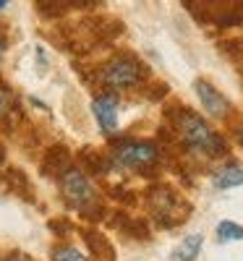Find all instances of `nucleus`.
Here are the masks:
<instances>
[{"label":"nucleus","mask_w":243,"mask_h":261,"mask_svg":"<svg viewBox=\"0 0 243 261\" xmlns=\"http://www.w3.org/2000/svg\"><path fill=\"white\" fill-rule=\"evenodd\" d=\"M178 134H181V139L196 151V154L220 157V154L225 151V141L220 139L193 110H188V107H183L181 115H178Z\"/></svg>","instance_id":"obj_1"},{"label":"nucleus","mask_w":243,"mask_h":261,"mask_svg":"<svg viewBox=\"0 0 243 261\" xmlns=\"http://www.w3.org/2000/svg\"><path fill=\"white\" fill-rule=\"evenodd\" d=\"M60 186H63V193L81 214H100V204H97V196H94V188L89 186V180L84 178L81 170H65L60 175Z\"/></svg>","instance_id":"obj_2"},{"label":"nucleus","mask_w":243,"mask_h":261,"mask_svg":"<svg viewBox=\"0 0 243 261\" xmlns=\"http://www.w3.org/2000/svg\"><path fill=\"white\" fill-rule=\"evenodd\" d=\"M144 76V65L131 58V55H118L113 58L105 68L100 71V81H105L107 86H115V89H123V86H134L139 84Z\"/></svg>","instance_id":"obj_3"},{"label":"nucleus","mask_w":243,"mask_h":261,"mask_svg":"<svg viewBox=\"0 0 243 261\" xmlns=\"http://www.w3.org/2000/svg\"><path fill=\"white\" fill-rule=\"evenodd\" d=\"M113 157L126 167H147L157 160V149L147 141H123L115 146Z\"/></svg>","instance_id":"obj_4"},{"label":"nucleus","mask_w":243,"mask_h":261,"mask_svg":"<svg viewBox=\"0 0 243 261\" xmlns=\"http://www.w3.org/2000/svg\"><path fill=\"white\" fill-rule=\"evenodd\" d=\"M193 89H196V97L202 99V107H204L209 115L225 118V115L230 113V102L223 97V92H217L209 81H196Z\"/></svg>","instance_id":"obj_5"},{"label":"nucleus","mask_w":243,"mask_h":261,"mask_svg":"<svg viewBox=\"0 0 243 261\" xmlns=\"http://www.w3.org/2000/svg\"><path fill=\"white\" fill-rule=\"evenodd\" d=\"M92 110H94V118L97 123L102 125L105 134H115L118 130V102L113 94H102L92 102Z\"/></svg>","instance_id":"obj_6"},{"label":"nucleus","mask_w":243,"mask_h":261,"mask_svg":"<svg viewBox=\"0 0 243 261\" xmlns=\"http://www.w3.org/2000/svg\"><path fill=\"white\" fill-rule=\"evenodd\" d=\"M199 251H202V235H186L183 241L173 248L170 253V261H193L199 256Z\"/></svg>","instance_id":"obj_7"},{"label":"nucleus","mask_w":243,"mask_h":261,"mask_svg":"<svg viewBox=\"0 0 243 261\" xmlns=\"http://www.w3.org/2000/svg\"><path fill=\"white\" fill-rule=\"evenodd\" d=\"M42 170L47 172V175H53V172H58V175H63L65 170H68V151H65L63 146H55L50 154H47V162L42 165Z\"/></svg>","instance_id":"obj_8"},{"label":"nucleus","mask_w":243,"mask_h":261,"mask_svg":"<svg viewBox=\"0 0 243 261\" xmlns=\"http://www.w3.org/2000/svg\"><path fill=\"white\" fill-rule=\"evenodd\" d=\"M214 186L217 188H235V186H243V170L230 165V167H223L214 175Z\"/></svg>","instance_id":"obj_9"},{"label":"nucleus","mask_w":243,"mask_h":261,"mask_svg":"<svg viewBox=\"0 0 243 261\" xmlns=\"http://www.w3.org/2000/svg\"><path fill=\"white\" fill-rule=\"evenodd\" d=\"M86 243L92 246V251H94V256H97V258H102V261H113V248L107 246V241H105L102 235L89 232V235H86Z\"/></svg>","instance_id":"obj_10"},{"label":"nucleus","mask_w":243,"mask_h":261,"mask_svg":"<svg viewBox=\"0 0 243 261\" xmlns=\"http://www.w3.org/2000/svg\"><path fill=\"white\" fill-rule=\"evenodd\" d=\"M53 261H89L81 251H76L74 246H58L53 248Z\"/></svg>","instance_id":"obj_11"},{"label":"nucleus","mask_w":243,"mask_h":261,"mask_svg":"<svg viewBox=\"0 0 243 261\" xmlns=\"http://www.w3.org/2000/svg\"><path fill=\"white\" fill-rule=\"evenodd\" d=\"M217 235H220V241H243V227L235 222H220Z\"/></svg>","instance_id":"obj_12"},{"label":"nucleus","mask_w":243,"mask_h":261,"mask_svg":"<svg viewBox=\"0 0 243 261\" xmlns=\"http://www.w3.org/2000/svg\"><path fill=\"white\" fill-rule=\"evenodd\" d=\"M8 107H11V92L6 86H0V115H6Z\"/></svg>","instance_id":"obj_13"},{"label":"nucleus","mask_w":243,"mask_h":261,"mask_svg":"<svg viewBox=\"0 0 243 261\" xmlns=\"http://www.w3.org/2000/svg\"><path fill=\"white\" fill-rule=\"evenodd\" d=\"M0 261H29V256H24V253H8V256H3Z\"/></svg>","instance_id":"obj_14"},{"label":"nucleus","mask_w":243,"mask_h":261,"mask_svg":"<svg viewBox=\"0 0 243 261\" xmlns=\"http://www.w3.org/2000/svg\"><path fill=\"white\" fill-rule=\"evenodd\" d=\"M3 50H6V42H0V58H3Z\"/></svg>","instance_id":"obj_15"},{"label":"nucleus","mask_w":243,"mask_h":261,"mask_svg":"<svg viewBox=\"0 0 243 261\" xmlns=\"http://www.w3.org/2000/svg\"><path fill=\"white\" fill-rule=\"evenodd\" d=\"M6 6H8V3H3V0H0V11H3V8H6Z\"/></svg>","instance_id":"obj_16"},{"label":"nucleus","mask_w":243,"mask_h":261,"mask_svg":"<svg viewBox=\"0 0 243 261\" xmlns=\"http://www.w3.org/2000/svg\"><path fill=\"white\" fill-rule=\"evenodd\" d=\"M240 144H243V125H240Z\"/></svg>","instance_id":"obj_17"},{"label":"nucleus","mask_w":243,"mask_h":261,"mask_svg":"<svg viewBox=\"0 0 243 261\" xmlns=\"http://www.w3.org/2000/svg\"><path fill=\"white\" fill-rule=\"evenodd\" d=\"M0 162H3V151H0Z\"/></svg>","instance_id":"obj_18"}]
</instances>
